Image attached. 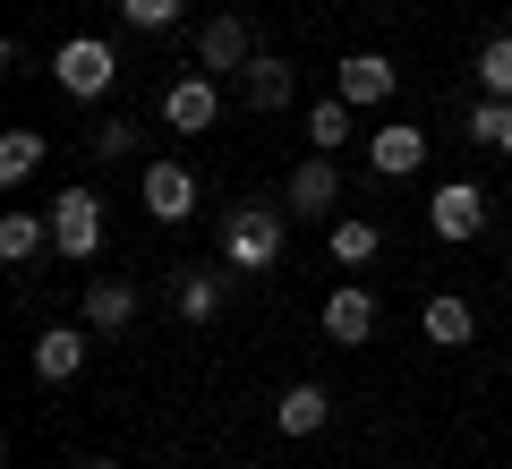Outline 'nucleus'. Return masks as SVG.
<instances>
[{
  "label": "nucleus",
  "instance_id": "f257e3e1",
  "mask_svg": "<svg viewBox=\"0 0 512 469\" xmlns=\"http://www.w3.org/2000/svg\"><path fill=\"white\" fill-rule=\"evenodd\" d=\"M282 239H291V214H282V205H231L222 231H214V248H222L231 273H274L282 265Z\"/></svg>",
  "mask_w": 512,
  "mask_h": 469
},
{
  "label": "nucleus",
  "instance_id": "f03ea898",
  "mask_svg": "<svg viewBox=\"0 0 512 469\" xmlns=\"http://www.w3.org/2000/svg\"><path fill=\"white\" fill-rule=\"evenodd\" d=\"M52 77H60V94H77V103H103L111 77H120V52H111L103 35H69L52 52Z\"/></svg>",
  "mask_w": 512,
  "mask_h": 469
},
{
  "label": "nucleus",
  "instance_id": "7ed1b4c3",
  "mask_svg": "<svg viewBox=\"0 0 512 469\" xmlns=\"http://www.w3.org/2000/svg\"><path fill=\"white\" fill-rule=\"evenodd\" d=\"M94 248H103V197L94 188H60L52 197V256L94 265Z\"/></svg>",
  "mask_w": 512,
  "mask_h": 469
},
{
  "label": "nucleus",
  "instance_id": "20e7f679",
  "mask_svg": "<svg viewBox=\"0 0 512 469\" xmlns=\"http://www.w3.org/2000/svg\"><path fill=\"white\" fill-rule=\"evenodd\" d=\"M333 205H342V163H333V154H308V163L282 180V214H299V222H333Z\"/></svg>",
  "mask_w": 512,
  "mask_h": 469
},
{
  "label": "nucleus",
  "instance_id": "39448f33",
  "mask_svg": "<svg viewBox=\"0 0 512 469\" xmlns=\"http://www.w3.org/2000/svg\"><path fill=\"white\" fill-rule=\"evenodd\" d=\"M214 120H222V94H214V77H205V69H188V77H171V86H163V128H171V137H205Z\"/></svg>",
  "mask_w": 512,
  "mask_h": 469
},
{
  "label": "nucleus",
  "instance_id": "423d86ee",
  "mask_svg": "<svg viewBox=\"0 0 512 469\" xmlns=\"http://www.w3.org/2000/svg\"><path fill=\"white\" fill-rule=\"evenodd\" d=\"M427 231L436 239H478L487 231V188L478 180H444L436 197H427Z\"/></svg>",
  "mask_w": 512,
  "mask_h": 469
},
{
  "label": "nucleus",
  "instance_id": "0eeeda50",
  "mask_svg": "<svg viewBox=\"0 0 512 469\" xmlns=\"http://www.w3.org/2000/svg\"><path fill=\"white\" fill-rule=\"evenodd\" d=\"M248 60H256V35H248V18H231V9H222V18H205L197 26V69L205 77H222V69H248Z\"/></svg>",
  "mask_w": 512,
  "mask_h": 469
},
{
  "label": "nucleus",
  "instance_id": "6e6552de",
  "mask_svg": "<svg viewBox=\"0 0 512 469\" xmlns=\"http://www.w3.org/2000/svg\"><path fill=\"white\" fill-rule=\"evenodd\" d=\"M393 77L402 69H393L384 52H350L342 69H333V94H342L350 111H376V103H393Z\"/></svg>",
  "mask_w": 512,
  "mask_h": 469
},
{
  "label": "nucleus",
  "instance_id": "1a4fd4ad",
  "mask_svg": "<svg viewBox=\"0 0 512 469\" xmlns=\"http://www.w3.org/2000/svg\"><path fill=\"white\" fill-rule=\"evenodd\" d=\"M137 197H146L154 222H188V214H197V171H188V163H146Z\"/></svg>",
  "mask_w": 512,
  "mask_h": 469
},
{
  "label": "nucleus",
  "instance_id": "9d476101",
  "mask_svg": "<svg viewBox=\"0 0 512 469\" xmlns=\"http://www.w3.org/2000/svg\"><path fill=\"white\" fill-rule=\"evenodd\" d=\"M419 163H427V128H410V120H384L376 137H367V171H376V180H410Z\"/></svg>",
  "mask_w": 512,
  "mask_h": 469
},
{
  "label": "nucleus",
  "instance_id": "9b49d317",
  "mask_svg": "<svg viewBox=\"0 0 512 469\" xmlns=\"http://www.w3.org/2000/svg\"><path fill=\"white\" fill-rule=\"evenodd\" d=\"M367 333H376V290H367V282H342V290H325V342L359 350Z\"/></svg>",
  "mask_w": 512,
  "mask_h": 469
},
{
  "label": "nucleus",
  "instance_id": "f8f14e48",
  "mask_svg": "<svg viewBox=\"0 0 512 469\" xmlns=\"http://www.w3.org/2000/svg\"><path fill=\"white\" fill-rule=\"evenodd\" d=\"M239 94H248V111L265 120V111H291L299 77H291V60H282V52H256L248 69H239Z\"/></svg>",
  "mask_w": 512,
  "mask_h": 469
},
{
  "label": "nucleus",
  "instance_id": "ddd939ff",
  "mask_svg": "<svg viewBox=\"0 0 512 469\" xmlns=\"http://www.w3.org/2000/svg\"><path fill=\"white\" fill-rule=\"evenodd\" d=\"M376 248H384V231H376V222H367V214H333V222H325V256H333V265H342V273L376 265Z\"/></svg>",
  "mask_w": 512,
  "mask_h": 469
},
{
  "label": "nucleus",
  "instance_id": "4468645a",
  "mask_svg": "<svg viewBox=\"0 0 512 469\" xmlns=\"http://www.w3.org/2000/svg\"><path fill=\"white\" fill-rule=\"evenodd\" d=\"M86 367V325H43L35 333V376L43 384H69Z\"/></svg>",
  "mask_w": 512,
  "mask_h": 469
},
{
  "label": "nucleus",
  "instance_id": "2eb2a0df",
  "mask_svg": "<svg viewBox=\"0 0 512 469\" xmlns=\"http://www.w3.org/2000/svg\"><path fill=\"white\" fill-rule=\"evenodd\" d=\"M419 325H427V342H436V350H470V342H478L470 299H453V290H436V299L419 307Z\"/></svg>",
  "mask_w": 512,
  "mask_h": 469
},
{
  "label": "nucleus",
  "instance_id": "dca6fc26",
  "mask_svg": "<svg viewBox=\"0 0 512 469\" xmlns=\"http://www.w3.org/2000/svg\"><path fill=\"white\" fill-rule=\"evenodd\" d=\"M43 248H52V214H26V205H9V214H0V265H35Z\"/></svg>",
  "mask_w": 512,
  "mask_h": 469
},
{
  "label": "nucleus",
  "instance_id": "f3484780",
  "mask_svg": "<svg viewBox=\"0 0 512 469\" xmlns=\"http://www.w3.org/2000/svg\"><path fill=\"white\" fill-rule=\"evenodd\" d=\"M120 325H137V282H86V333H120Z\"/></svg>",
  "mask_w": 512,
  "mask_h": 469
},
{
  "label": "nucleus",
  "instance_id": "a211bd4d",
  "mask_svg": "<svg viewBox=\"0 0 512 469\" xmlns=\"http://www.w3.org/2000/svg\"><path fill=\"white\" fill-rule=\"evenodd\" d=\"M171 299H180L188 325H214L222 299H231V265H222V273H180V282H171Z\"/></svg>",
  "mask_w": 512,
  "mask_h": 469
},
{
  "label": "nucleus",
  "instance_id": "6ab92c4d",
  "mask_svg": "<svg viewBox=\"0 0 512 469\" xmlns=\"http://www.w3.org/2000/svg\"><path fill=\"white\" fill-rule=\"evenodd\" d=\"M325 418H333L325 384H291V393L274 401V427H282V435H325Z\"/></svg>",
  "mask_w": 512,
  "mask_h": 469
},
{
  "label": "nucleus",
  "instance_id": "aec40b11",
  "mask_svg": "<svg viewBox=\"0 0 512 469\" xmlns=\"http://www.w3.org/2000/svg\"><path fill=\"white\" fill-rule=\"evenodd\" d=\"M461 128H470V145H495V154H504L512 103H504V94H470V103H461Z\"/></svg>",
  "mask_w": 512,
  "mask_h": 469
},
{
  "label": "nucleus",
  "instance_id": "412c9836",
  "mask_svg": "<svg viewBox=\"0 0 512 469\" xmlns=\"http://www.w3.org/2000/svg\"><path fill=\"white\" fill-rule=\"evenodd\" d=\"M35 171H43V128H9L0 137V188L35 180Z\"/></svg>",
  "mask_w": 512,
  "mask_h": 469
},
{
  "label": "nucleus",
  "instance_id": "4be33fe9",
  "mask_svg": "<svg viewBox=\"0 0 512 469\" xmlns=\"http://www.w3.org/2000/svg\"><path fill=\"white\" fill-rule=\"evenodd\" d=\"M308 145H316V154H342V145H350V103H342V94H316V111H308Z\"/></svg>",
  "mask_w": 512,
  "mask_h": 469
},
{
  "label": "nucleus",
  "instance_id": "5701e85b",
  "mask_svg": "<svg viewBox=\"0 0 512 469\" xmlns=\"http://www.w3.org/2000/svg\"><path fill=\"white\" fill-rule=\"evenodd\" d=\"M137 145H146V128H137V120H128V111H120V120H94L86 154H94V163H128Z\"/></svg>",
  "mask_w": 512,
  "mask_h": 469
},
{
  "label": "nucleus",
  "instance_id": "b1692460",
  "mask_svg": "<svg viewBox=\"0 0 512 469\" xmlns=\"http://www.w3.org/2000/svg\"><path fill=\"white\" fill-rule=\"evenodd\" d=\"M478 94H504V103H512V35L478 43Z\"/></svg>",
  "mask_w": 512,
  "mask_h": 469
},
{
  "label": "nucleus",
  "instance_id": "393cba45",
  "mask_svg": "<svg viewBox=\"0 0 512 469\" xmlns=\"http://www.w3.org/2000/svg\"><path fill=\"white\" fill-rule=\"evenodd\" d=\"M120 18L137 26V35H171V26L188 18V0H120Z\"/></svg>",
  "mask_w": 512,
  "mask_h": 469
},
{
  "label": "nucleus",
  "instance_id": "a878e982",
  "mask_svg": "<svg viewBox=\"0 0 512 469\" xmlns=\"http://www.w3.org/2000/svg\"><path fill=\"white\" fill-rule=\"evenodd\" d=\"M77 469H128V461H111V452H94V461H77Z\"/></svg>",
  "mask_w": 512,
  "mask_h": 469
},
{
  "label": "nucleus",
  "instance_id": "bb28decb",
  "mask_svg": "<svg viewBox=\"0 0 512 469\" xmlns=\"http://www.w3.org/2000/svg\"><path fill=\"white\" fill-rule=\"evenodd\" d=\"M504 154H512V128H504Z\"/></svg>",
  "mask_w": 512,
  "mask_h": 469
},
{
  "label": "nucleus",
  "instance_id": "cd10ccee",
  "mask_svg": "<svg viewBox=\"0 0 512 469\" xmlns=\"http://www.w3.org/2000/svg\"><path fill=\"white\" fill-rule=\"evenodd\" d=\"M504 273H512V256H504Z\"/></svg>",
  "mask_w": 512,
  "mask_h": 469
}]
</instances>
